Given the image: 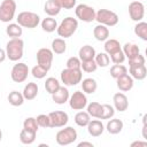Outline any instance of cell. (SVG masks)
<instances>
[{
    "label": "cell",
    "instance_id": "cell-1",
    "mask_svg": "<svg viewBox=\"0 0 147 147\" xmlns=\"http://www.w3.org/2000/svg\"><path fill=\"white\" fill-rule=\"evenodd\" d=\"M6 55L7 57L13 61L16 62L18 60H21L23 57V53H24V41L21 38H11L7 45H6Z\"/></svg>",
    "mask_w": 147,
    "mask_h": 147
},
{
    "label": "cell",
    "instance_id": "cell-2",
    "mask_svg": "<svg viewBox=\"0 0 147 147\" xmlns=\"http://www.w3.org/2000/svg\"><path fill=\"white\" fill-rule=\"evenodd\" d=\"M78 28V21L77 18H74L71 16L65 17L64 20H62V22L60 23V25H57L56 32L59 34V37L67 39L70 38L77 30Z\"/></svg>",
    "mask_w": 147,
    "mask_h": 147
},
{
    "label": "cell",
    "instance_id": "cell-3",
    "mask_svg": "<svg viewBox=\"0 0 147 147\" xmlns=\"http://www.w3.org/2000/svg\"><path fill=\"white\" fill-rule=\"evenodd\" d=\"M17 24L22 28L26 29H34L40 23V16L33 11H21L16 17Z\"/></svg>",
    "mask_w": 147,
    "mask_h": 147
},
{
    "label": "cell",
    "instance_id": "cell-4",
    "mask_svg": "<svg viewBox=\"0 0 147 147\" xmlns=\"http://www.w3.org/2000/svg\"><path fill=\"white\" fill-rule=\"evenodd\" d=\"M83 79L82 69H69L65 68L61 71V82L64 86H75L79 84Z\"/></svg>",
    "mask_w": 147,
    "mask_h": 147
},
{
    "label": "cell",
    "instance_id": "cell-5",
    "mask_svg": "<svg viewBox=\"0 0 147 147\" xmlns=\"http://www.w3.org/2000/svg\"><path fill=\"white\" fill-rule=\"evenodd\" d=\"M64 129H61L57 131L55 136V140L60 146H68L77 140V131L72 126H63Z\"/></svg>",
    "mask_w": 147,
    "mask_h": 147
},
{
    "label": "cell",
    "instance_id": "cell-6",
    "mask_svg": "<svg viewBox=\"0 0 147 147\" xmlns=\"http://www.w3.org/2000/svg\"><path fill=\"white\" fill-rule=\"evenodd\" d=\"M95 21L99 24H102L106 26H115L118 23L119 18H118V15L113 10L99 9L95 13Z\"/></svg>",
    "mask_w": 147,
    "mask_h": 147
},
{
    "label": "cell",
    "instance_id": "cell-7",
    "mask_svg": "<svg viewBox=\"0 0 147 147\" xmlns=\"http://www.w3.org/2000/svg\"><path fill=\"white\" fill-rule=\"evenodd\" d=\"M16 14V2L15 0H3L0 3V21L9 23L14 20Z\"/></svg>",
    "mask_w": 147,
    "mask_h": 147
},
{
    "label": "cell",
    "instance_id": "cell-8",
    "mask_svg": "<svg viewBox=\"0 0 147 147\" xmlns=\"http://www.w3.org/2000/svg\"><path fill=\"white\" fill-rule=\"evenodd\" d=\"M95 10L93 7L88 6V5H85V3H80L78 6L75 7V14H76V17L83 22H86V23H90V22H93L95 21Z\"/></svg>",
    "mask_w": 147,
    "mask_h": 147
},
{
    "label": "cell",
    "instance_id": "cell-9",
    "mask_svg": "<svg viewBox=\"0 0 147 147\" xmlns=\"http://www.w3.org/2000/svg\"><path fill=\"white\" fill-rule=\"evenodd\" d=\"M28 75H29V67L23 62H17L16 64H14L10 72V77L15 83L25 82L28 78Z\"/></svg>",
    "mask_w": 147,
    "mask_h": 147
},
{
    "label": "cell",
    "instance_id": "cell-10",
    "mask_svg": "<svg viewBox=\"0 0 147 147\" xmlns=\"http://www.w3.org/2000/svg\"><path fill=\"white\" fill-rule=\"evenodd\" d=\"M69 106L74 110H83L87 106V98L84 92L76 91L69 96Z\"/></svg>",
    "mask_w": 147,
    "mask_h": 147
},
{
    "label": "cell",
    "instance_id": "cell-11",
    "mask_svg": "<svg viewBox=\"0 0 147 147\" xmlns=\"http://www.w3.org/2000/svg\"><path fill=\"white\" fill-rule=\"evenodd\" d=\"M49 117V127H63L69 122V116L65 111L55 110L48 114Z\"/></svg>",
    "mask_w": 147,
    "mask_h": 147
},
{
    "label": "cell",
    "instance_id": "cell-12",
    "mask_svg": "<svg viewBox=\"0 0 147 147\" xmlns=\"http://www.w3.org/2000/svg\"><path fill=\"white\" fill-rule=\"evenodd\" d=\"M53 56L54 53L52 52V49L42 47L37 52V62L39 65L46 68L47 70L51 69L52 67V62H53Z\"/></svg>",
    "mask_w": 147,
    "mask_h": 147
},
{
    "label": "cell",
    "instance_id": "cell-13",
    "mask_svg": "<svg viewBox=\"0 0 147 147\" xmlns=\"http://www.w3.org/2000/svg\"><path fill=\"white\" fill-rule=\"evenodd\" d=\"M129 15L130 18L134 22L142 21L145 16V6L141 1H132L129 5Z\"/></svg>",
    "mask_w": 147,
    "mask_h": 147
},
{
    "label": "cell",
    "instance_id": "cell-14",
    "mask_svg": "<svg viewBox=\"0 0 147 147\" xmlns=\"http://www.w3.org/2000/svg\"><path fill=\"white\" fill-rule=\"evenodd\" d=\"M114 108L117 111H125L129 108V99L123 92H117L113 96Z\"/></svg>",
    "mask_w": 147,
    "mask_h": 147
},
{
    "label": "cell",
    "instance_id": "cell-15",
    "mask_svg": "<svg viewBox=\"0 0 147 147\" xmlns=\"http://www.w3.org/2000/svg\"><path fill=\"white\" fill-rule=\"evenodd\" d=\"M133 84H134L133 78L129 74H125V75L116 78V85H117V87H118V90L121 92H129V91H131L132 87H133Z\"/></svg>",
    "mask_w": 147,
    "mask_h": 147
},
{
    "label": "cell",
    "instance_id": "cell-16",
    "mask_svg": "<svg viewBox=\"0 0 147 147\" xmlns=\"http://www.w3.org/2000/svg\"><path fill=\"white\" fill-rule=\"evenodd\" d=\"M51 95H52V100L55 103H57V105H64L65 102H68L69 96H70V93H69V90L65 86H60Z\"/></svg>",
    "mask_w": 147,
    "mask_h": 147
},
{
    "label": "cell",
    "instance_id": "cell-17",
    "mask_svg": "<svg viewBox=\"0 0 147 147\" xmlns=\"http://www.w3.org/2000/svg\"><path fill=\"white\" fill-rule=\"evenodd\" d=\"M86 127H87L88 134L92 137H100L105 131V125L102 124V122L99 118L90 121V123L87 124Z\"/></svg>",
    "mask_w": 147,
    "mask_h": 147
},
{
    "label": "cell",
    "instance_id": "cell-18",
    "mask_svg": "<svg viewBox=\"0 0 147 147\" xmlns=\"http://www.w3.org/2000/svg\"><path fill=\"white\" fill-rule=\"evenodd\" d=\"M38 92H39V87H38L37 83L30 82V83H28V84L24 86L22 94H23V96H24V100L31 101V100H33V99L37 98Z\"/></svg>",
    "mask_w": 147,
    "mask_h": 147
},
{
    "label": "cell",
    "instance_id": "cell-19",
    "mask_svg": "<svg viewBox=\"0 0 147 147\" xmlns=\"http://www.w3.org/2000/svg\"><path fill=\"white\" fill-rule=\"evenodd\" d=\"M95 49L91 45H84L79 48L78 51V57L80 61H87V60H93L95 57Z\"/></svg>",
    "mask_w": 147,
    "mask_h": 147
},
{
    "label": "cell",
    "instance_id": "cell-20",
    "mask_svg": "<svg viewBox=\"0 0 147 147\" xmlns=\"http://www.w3.org/2000/svg\"><path fill=\"white\" fill-rule=\"evenodd\" d=\"M129 72H130V76L137 80H144L147 76V69L145 64L129 67Z\"/></svg>",
    "mask_w": 147,
    "mask_h": 147
},
{
    "label": "cell",
    "instance_id": "cell-21",
    "mask_svg": "<svg viewBox=\"0 0 147 147\" xmlns=\"http://www.w3.org/2000/svg\"><path fill=\"white\" fill-rule=\"evenodd\" d=\"M124 127V124L122 122V119L119 118H109L107 125H106V130L110 133V134H117L119 133Z\"/></svg>",
    "mask_w": 147,
    "mask_h": 147
},
{
    "label": "cell",
    "instance_id": "cell-22",
    "mask_svg": "<svg viewBox=\"0 0 147 147\" xmlns=\"http://www.w3.org/2000/svg\"><path fill=\"white\" fill-rule=\"evenodd\" d=\"M93 36L98 41H106L109 38V30L108 26L102 25V24H98L96 26H94L93 29Z\"/></svg>",
    "mask_w": 147,
    "mask_h": 147
},
{
    "label": "cell",
    "instance_id": "cell-23",
    "mask_svg": "<svg viewBox=\"0 0 147 147\" xmlns=\"http://www.w3.org/2000/svg\"><path fill=\"white\" fill-rule=\"evenodd\" d=\"M44 11L48 15V16H56L60 14L61 11V7L59 6V3L55 0H47L44 5Z\"/></svg>",
    "mask_w": 147,
    "mask_h": 147
},
{
    "label": "cell",
    "instance_id": "cell-24",
    "mask_svg": "<svg viewBox=\"0 0 147 147\" xmlns=\"http://www.w3.org/2000/svg\"><path fill=\"white\" fill-rule=\"evenodd\" d=\"M80 83H82V90L86 94H93L98 88V83L94 78L88 77V78L83 79Z\"/></svg>",
    "mask_w": 147,
    "mask_h": 147
},
{
    "label": "cell",
    "instance_id": "cell-25",
    "mask_svg": "<svg viewBox=\"0 0 147 147\" xmlns=\"http://www.w3.org/2000/svg\"><path fill=\"white\" fill-rule=\"evenodd\" d=\"M40 24H41V29H42L45 32H48V33L54 32V31L57 29V22H56V20H55L54 17H52V16H47L46 18H44V20L40 22Z\"/></svg>",
    "mask_w": 147,
    "mask_h": 147
},
{
    "label": "cell",
    "instance_id": "cell-26",
    "mask_svg": "<svg viewBox=\"0 0 147 147\" xmlns=\"http://www.w3.org/2000/svg\"><path fill=\"white\" fill-rule=\"evenodd\" d=\"M52 52L55 54H63L67 51V42L63 38H55L52 41Z\"/></svg>",
    "mask_w": 147,
    "mask_h": 147
},
{
    "label": "cell",
    "instance_id": "cell-27",
    "mask_svg": "<svg viewBox=\"0 0 147 147\" xmlns=\"http://www.w3.org/2000/svg\"><path fill=\"white\" fill-rule=\"evenodd\" d=\"M8 102L14 106V107H20L24 103V96L21 92L18 91H11L9 94H8Z\"/></svg>",
    "mask_w": 147,
    "mask_h": 147
},
{
    "label": "cell",
    "instance_id": "cell-28",
    "mask_svg": "<svg viewBox=\"0 0 147 147\" xmlns=\"http://www.w3.org/2000/svg\"><path fill=\"white\" fill-rule=\"evenodd\" d=\"M6 33L10 38H20L23 33V29L17 23H9L6 28Z\"/></svg>",
    "mask_w": 147,
    "mask_h": 147
},
{
    "label": "cell",
    "instance_id": "cell-29",
    "mask_svg": "<svg viewBox=\"0 0 147 147\" xmlns=\"http://www.w3.org/2000/svg\"><path fill=\"white\" fill-rule=\"evenodd\" d=\"M74 121H75V123H76L78 126H80V127H85V126H87V124L90 123V121H91V116L87 114V111H83V110H80V111H78V113L75 115Z\"/></svg>",
    "mask_w": 147,
    "mask_h": 147
},
{
    "label": "cell",
    "instance_id": "cell-30",
    "mask_svg": "<svg viewBox=\"0 0 147 147\" xmlns=\"http://www.w3.org/2000/svg\"><path fill=\"white\" fill-rule=\"evenodd\" d=\"M36 136H37L36 132H32V131H28L25 129H22V131L20 132V141L22 144H24V145H31V144L34 142Z\"/></svg>",
    "mask_w": 147,
    "mask_h": 147
},
{
    "label": "cell",
    "instance_id": "cell-31",
    "mask_svg": "<svg viewBox=\"0 0 147 147\" xmlns=\"http://www.w3.org/2000/svg\"><path fill=\"white\" fill-rule=\"evenodd\" d=\"M122 51H123L125 57H127V59L133 57V56H136L137 54L140 53V49H139L138 45H136L133 42H126V44H124Z\"/></svg>",
    "mask_w": 147,
    "mask_h": 147
},
{
    "label": "cell",
    "instance_id": "cell-32",
    "mask_svg": "<svg viewBox=\"0 0 147 147\" xmlns=\"http://www.w3.org/2000/svg\"><path fill=\"white\" fill-rule=\"evenodd\" d=\"M134 33L141 40L146 41L147 40V23L144 21L137 22V24L134 25Z\"/></svg>",
    "mask_w": 147,
    "mask_h": 147
},
{
    "label": "cell",
    "instance_id": "cell-33",
    "mask_svg": "<svg viewBox=\"0 0 147 147\" xmlns=\"http://www.w3.org/2000/svg\"><path fill=\"white\" fill-rule=\"evenodd\" d=\"M103 47H105V52L108 55H110L114 52H116V51H118V49L122 48L121 47V44H119V41L117 39H109V38L105 41V46Z\"/></svg>",
    "mask_w": 147,
    "mask_h": 147
},
{
    "label": "cell",
    "instance_id": "cell-34",
    "mask_svg": "<svg viewBox=\"0 0 147 147\" xmlns=\"http://www.w3.org/2000/svg\"><path fill=\"white\" fill-rule=\"evenodd\" d=\"M87 114L91 116V117H94V118H99L100 117V114H101V108H102V105L99 103V102H91V103H87Z\"/></svg>",
    "mask_w": 147,
    "mask_h": 147
},
{
    "label": "cell",
    "instance_id": "cell-35",
    "mask_svg": "<svg viewBox=\"0 0 147 147\" xmlns=\"http://www.w3.org/2000/svg\"><path fill=\"white\" fill-rule=\"evenodd\" d=\"M60 86H61V84H60V82H59L55 77H48V78H46V82H45V90H46L49 94H53Z\"/></svg>",
    "mask_w": 147,
    "mask_h": 147
},
{
    "label": "cell",
    "instance_id": "cell-36",
    "mask_svg": "<svg viewBox=\"0 0 147 147\" xmlns=\"http://www.w3.org/2000/svg\"><path fill=\"white\" fill-rule=\"evenodd\" d=\"M94 61H95L96 65H98V67H101V68H106V67H108L109 63H110L109 55H108L106 52H101V53L95 54Z\"/></svg>",
    "mask_w": 147,
    "mask_h": 147
},
{
    "label": "cell",
    "instance_id": "cell-37",
    "mask_svg": "<svg viewBox=\"0 0 147 147\" xmlns=\"http://www.w3.org/2000/svg\"><path fill=\"white\" fill-rule=\"evenodd\" d=\"M109 74H110V76H111L114 79H116V78H118V77H121V76L127 74V68H126L125 65H123V64H114V65L110 68Z\"/></svg>",
    "mask_w": 147,
    "mask_h": 147
},
{
    "label": "cell",
    "instance_id": "cell-38",
    "mask_svg": "<svg viewBox=\"0 0 147 147\" xmlns=\"http://www.w3.org/2000/svg\"><path fill=\"white\" fill-rule=\"evenodd\" d=\"M114 115H115V108L113 106L108 105V103H105V105H102L101 114H100L99 119H109Z\"/></svg>",
    "mask_w": 147,
    "mask_h": 147
},
{
    "label": "cell",
    "instance_id": "cell-39",
    "mask_svg": "<svg viewBox=\"0 0 147 147\" xmlns=\"http://www.w3.org/2000/svg\"><path fill=\"white\" fill-rule=\"evenodd\" d=\"M23 129L28 130V131H32V132H38L39 125L37 123L36 117H26L23 122Z\"/></svg>",
    "mask_w": 147,
    "mask_h": 147
},
{
    "label": "cell",
    "instance_id": "cell-40",
    "mask_svg": "<svg viewBox=\"0 0 147 147\" xmlns=\"http://www.w3.org/2000/svg\"><path fill=\"white\" fill-rule=\"evenodd\" d=\"M80 69H82V71H84V72L92 74V72H94V71L98 69V65H96V63H95V61H94V59H93V60L82 61V63H80Z\"/></svg>",
    "mask_w": 147,
    "mask_h": 147
},
{
    "label": "cell",
    "instance_id": "cell-41",
    "mask_svg": "<svg viewBox=\"0 0 147 147\" xmlns=\"http://www.w3.org/2000/svg\"><path fill=\"white\" fill-rule=\"evenodd\" d=\"M47 72H48V70H47L46 68L39 65V64L34 65V67L31 69L32 76H33L34 78H37V79H42V78H45L46 75H47Z\"/></svg>",
    "mask_w": 147,
    "mask_h": 147
},
{
    "label": "cell",
    "instance_id": "cell-42",
    "mask_svg": "<svg viewBox=\"0 0 147 147\" xmlns=\"http://www.w3.org/2000/svg\"><path fill=\"white\" fill-rule=\"evenodd\" d=\"M109 59H110V61H111L114 64H122V63L125 61L126 57H125V55H124V53H123V51H122V48H121V49L114 52L113 54H110V55H109Z\"/></svg>",
    "mask_w": 147,
    "mask_h": 147
},
{
    "label": "cell",
    "instance_id": "cell-43",
    "mask_svg": "<svg viewBox=\"0 0 147 147\" xmlns=\"http://www.w3.org/2000/svg\"><path fill=\"white\" fill-rule=\"evenodd\" d=\"M146 60H145V56L141 55L140 53L137 54L136 56L133 57H130L129 59V67H134V65H141V64H145Z\"/></svg>",
    "mask_w": 147,
    "mask_h": 147
},
{
    "label": "cell",
    "instance_id": "cell-44",
    "mask_svg": "<svg viewBox=\"0 0 147 147\" xmlns=\"http://www.w3.org/2000/svg\"><path fill=\"white\" fill-rule=\"evenodd\" d=\"M80 63H82V61L79 60L78 56H71L67 61V68H69V69H80Z\"/></svg>",
    "mask_w": 147,
    "mask_h": 147
},
{
    "label": "cell",
    "instance_id": "cell-45",
    "mask_svg": "<svg viewBox=\"0 0 147 147\" xmlns=\"http://www.w3.org/2000/svg\"><path fill=\"white\" fill-rule=\"evenodd\" d=\"M37 123L40 127H49V117L46 114H40L36 117Z\"/></svg>",
    "mask_w": 147,
    "mask_h": 147
},
{
    "label": "cell",
    "instance_id": "cell-46",
    "mask_svg": "<svg viewBox=\"0 0 147 147\" xmlns=\"http://www.w3.org/2000/svg\"><path fill=\"white\" fill-rule=\"evenodd\" d=\"M61 9H72L76 7V1L77 0H55Z\"/></svg>",
    "mask_w": 147,
    "mask_h": 147
},
{
    "label": "cell",
    "instance_id": "cell-47",
    "mask_svg": "<svg viewBox=\"0 0 147 147\" xmlns=\"http://www.w3.org/2000/svg\"><path fill=\"white\" fill-rule=\"evenodd\" d=\"M136 146H141V147H146L147 146V141H133V142H131V147H136Z\"/></svg>",
    "mask_w": 147,
    "mask_h": 147
},
{
    "label": "cell",
    "instance_id": "cell-48",
    "mask_svg": "<svg viewBox=\"0 0 147 147\" xmlns=\"http://www.w3.org/2000/svg\"><path fill=\"white\" fill-rule=\"evenodd\" d=\"M78 147H84V146H87V147H93L94 145L92 144V142H90V141H80L78 145H77Z\"/></svg>",
    "mask_w": 147,
    "mask_h": 147
},
{
    "label": "cell",
    "instance_id": "cell-49",
    "mask_svg": "<svg viewBox=\"0 0 147 147\" xmlns=\"http://www.w3.org/2000/svg\"><path fill=\"white\" fill-rule=\"evenodd\" d=\"M6 57H7V55H6V51L2 49V48H0V63L3 62V61L6 60Z\"/></svg>",
    "mask_w": 147,
    "mask_h": 147
},
{
    "label": "cell",
    "instance_id": "cell-50",
    "mask_svg": "<svg viewBox=\"0 0 147 147\" xmlns=\"http://www.w3.org/2000/svg\"><path fill=\"white\" fill-rule=\"evenodd\" d=\"M1 139H2V131H1V129H0V141H1Z\"/></svg>",
    "mask_w": 147,
    "mask_h": 147
}]
</instances>
